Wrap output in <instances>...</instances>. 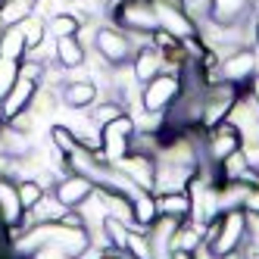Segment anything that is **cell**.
<instances>
[{"instance_id": "1", "label": "cell", "mask_w": 259, "mask_h": 259, "mask_svg": "<svg viewBox=\"0 0 259 259\" xmlns=\"http://www.w3.org/2000/svg\"><path fill=\"white\" fill-rule=\"evenodd\" d=\"M250 237V215L244 209H225L203 228V250L212 256L240 253Z\"/></svg>"}, {"instance_id": "2", "label": "cell", "mask_w": 259, "mask_h": 259, "mask_svg": "<svg viewBox=\"0 0 259 259\" xmlns=\"http://www.w3.org/2000/svg\"><path fill=\"white\" fill-rule=\"evenodd\" d=\"M181 97V69H162L147 84H141V109L147 116H165Z\"/></svg>"}, {"instance_id": "3", "label": "cell", "mask_w": 259, "mask_h": 259, "mask_svg": "<svg viewBox=\"0 0 259 259\" xmlns=\"http://www.w3.org/2000/svg\"><path fill=\"white\" fill-rule=\"evenodd\" d=\"M91 50L97 53V57L106 63V66H132V57H135V47H132V38L116 28V25H97L94 34H91Z\"/></svg>"}, {"instance_id": "4", "label": "cell", "mask_w": 259, "mask_h": 259, "mask_svg": "<svg viewBox=\"0 0 259 259\" xmlns=\"http://www.w3.org/2000/svg\"><path fill=\"white\" fill-rule=\"evenodd\" d=\"M109 19H113L116 28L128 34H153L159 28L150 0H116L109 7Z\"/></svg>"}, {"instance_id": "5", "label": "cell", "mask_w": 259, "mask_h": 259, "mask_svg": "<svg viewBox=\"0 0 259 259\" xmlns=\"http://www.w3.org/2000/svg\"><path fill=\"white\" fill-rule=\"evenodd\" d=\"M259 69V57L256 50L250 47H240L234 53H228V57H219V63L212 66V72H206L209 81H228V84H237L244 88Z\"/></svg>"}, {"instance_id": "6", "label": "cell", "mask_w": 259, "mask_h": 259, "mask_svg": "<svg viewBox=\"0 0 259 259\" xmlns=\"http://www.w3.org/2000/svg\"><path fill=\"white\" fill-rule=\"evenodd\" d=\"M240 97V88L237 84H228V81H209L206 91H203V119H200V128L206 132V128L225 122L228 113L234 109Z\"/></svg>"}, {"instance_id": "7", "label": "cell", "mask_w": 259, "mask_h": 259, "mask_svg": "<svg viewBox=\"0 0 259 259\" xmlns=\"http://www.w3.org/2000/svg\"><path fill=\"white\" fill-rule=\"evenodd\" d=\"M138 132V122L132 113L113 119L109 125L100 128V156L106 162H119L125 153H132V138Z\"/></svg>"}, {"instance_id": "8", "label": "cell", "mask_w": 259, "mask_h": 259, "mask_svg": "<svg viewBox=\"0 0 259 259\" xmlns=\"http://www.w3.org/2000/svg\"><path fill=\"white\" fill-rule=\"evenodd\" d=\"M244 147V141H240V132L225 119V122H219L212 128H206V141H203V159L219 165L225 156H231L234 150H240Z\"/></svg>"}, {"instance_id": "9", "label": "cell", "mask_w": 259, "mask_h": 259, "mask_svg": "<svg viewBox=\"0 0 259 259\" xmlns=\"http://www.w3.org/2000/svg\"><path fill=\"white\" fill-rule=\"evenodd\" d=\"M94 191H97V184L91 181V178H84V175H78V172H63L57 181H53V197H57L66 209H78L84 200H91L94 197Z\"/></svg>"}, {"instance_id": "10", "label": "cell", "mask_w": 259, "mask_h": 259, "mask_svg": "<svg viewBox=\"0 0 259 259\" xmlns=\"http://www.w3.org/2000/svg\"><path fill=\"white\" fill-rule=\"evenodd\" d=\"M153 194H172V191H188V184L194 178V165H181V162H165L153 159Z\"/></svg>"}, {"instance_id": "11", "label": "cell", "mask_w": 259, "mask_h": 259, "mask_svg": "<svg viewBox=\"0 0 259 259\" xmlns=\"http://www.w3.org/2000/svg\"><path fill=\"white\" fill-rule=\"evenodd\" d=\"M113 165H116V169H122L128 178H132L135 188L153 194V169H156V162H153L150 153H138V150H132V153H125V156H122L119 162H113Z\"/></svg>"}, {"instance_id": "12", "label": "cell", "mask_w": 259, "mask_h": 259, "mask_svg": "<svg viewBox=\"0 0 259 259\" xmlns=\"http://www.w3.org/2000/svg\"><path fill=\"white\" fill-rule=\"evenodd\" d=\"M34 94H38V81H31V78L19 75V78L13 81V88L7 91V97L0 100V119L10 122L13 116H19L22 109H28V106H31Z\"/></svg>"}, {"instance_id": "13", "label": "cell", "mask_w": 259, "mask_h": 259, "mask_svg": "<svg viewBox=\"0 0 259 259\" xmlns=\"http://www.w3.org/2000/svg\"><path fill=\"white\" fill-rule=\"evenodd\" d=\"M60 100L66 109H91L100 100V88L91 78H66L60 88Z\"/></svg>"}, {"instance_id": "14", "label": "cell", "mask_w": 259, "mask_h": 259, "mask_svg": "<svg viewBox=\"0 0 259 259\" xmlns=\"http://www.w3.org/2000/svg\"><path fill=\"white\" fill-rule=\"evenodd\" d=\"M22 203H19V191H16V181L0 175V222L7 225V231H16L22 225Z\"/></svg>"}, {"instance_id": "15", "label": "cell", "mask_w": 259, "mask_h": 259, "mask_svg": "<svg viewBox=\"0 0 259 259\" xmlns=\"http://www.w3.org/2000/svg\"><path fill=\"white\" fill-rule=\"evenodd\" d=\"M162 69H169L165 66V57L150 44V47H144V50H135V57H132V75L138 84H147L153 75H159Z\"/></svg>"}, {"instance_id": "16", "label": "cell", "mask_w": 259, "mask_h": 259, "mask_svg": "<svg viewBox=\"0 0 259 259\" xmlns=\"http://www.w3.org/2000/svg\"><path fill=\"white\" fill-rule=\"evenodd\" d=\"M250 13H253V0H212L209 4V19L219 25H234Z\"/></svg>"}, {"instance_id": "17", "label": "cell", "mask_w": 259, "mask_h": 259, "mask_svg": "<svg viewBox=\"0 0 259 259\" xmlns=\"http://www.w3.org/2000/svg\"><path fill=\"white\" fill-rule=\"evenodd\" d=\"M66 206L53 197V194H44L34 206L22 215V225H41V222H60V219H66Z\"/></svg>"}, {"instance_id": "18", "label": "cell", "mask_w": 259, "mask_h": 259, "mask_svg": "<svg viewBox=\"0 0 259 259\" xmlns=\"http://www.w3.org/2000/svg\"><path fill=\"white\" fill-rule=\"evenodd\" d=\"M88 63V44L78 38H60L57 41V66H63L66 72L72 69H81Z\"/></svg>"}, {"instance_id": "19", "label": "cell", "mask_w": 259, "mask_h": 259, "mask_svg": "<svg viewBox=\"0 0 259 259\" xmlns=\"http://www.w3.org/2000/svg\"><path fill=\"white\" fill-rule=\"evenodd\" d=\"M84 19L78 13H69V10H60V13H53L50 19H47V34L53 41H60V38H75V34L81 31Z\"/></svg>"}, {"instance_id": "20", "label": "cell", "mask_w": 259, "mask_h": 259, "mask_svg": "<svg viewBox=\"0 0 259 259\" xmlns=\"http://www.w3.org/2000/svg\"><path fill=\"white\" fill-rule=\"evenodd\" d=\"M156 209L159 215H169L175 222H184L191 215V200L188 191H172V194H156Z\"/></svg>"}, {"instance_id": "21", "label": "cell", "mask_w": 259, "mask_h": 259, "mask_svg": "<svg viewBox=\"0 0 259 259\" xmlns=\"http://www.w3.org/2000/svg\"><path fill=\"white\" fill-rule=\"evenodd\" d=\"M84 113H88V119L94 122L97 128H103V125H109L113 119L125 116V113H128V106H125L122 100H116V97H100L91 109H84Z\"/></svg>"}, {"instance_id": "22", "label": "cell", "mask_w": 259, "mask_h": 259, "mask_svg": "<svg viewBox=\"0 0 259 259\" xmlns=\"http://www.w3.org/2000/svg\"><path fill=\"white\" fill-rule=\"evenodd\" d=\"M156 215H159V209H156V194L141 191V194L132 197V222H135L141 231H147V225H150Z\"/></svg>"}, {"instance_id": "23", "label": "cell", "mask_w": 259, "mask_h": 259, "mask_svg": "<svg viewBox=\"0 0 259 259\" xmlns=\"http://www.w3.org/2000/svg\"><path fill=\"white\" fill-rule=\"evenodd\" d=\"M38 10V0H0V25H19Z\"/></svg>"}, {"instance_id": "24", "label": "cell", "mask_w": 259, "mask_h": 259, "mask_svg": "<svg viewBox=\"0 0 259 259\" xmlns=\"http://www.w3.org/2000/svg\"><path fill=\"white\" fill-rule=\"evenodd\" d=\"M25 53H28V47H25V38H22L19 25H7L4 38H0V60L19 63V60H25Z\"/></svg>"}, {"instance_id": "25", "label": "cell", "mask_w": 259, "mask_h": 259, "mask_svg": "<svg viewBox=\"0 0 259 259\" xmlns=\"http://www.w3.org/2000/svg\"><path fill=\"white\" fill-rule=\"evenodd\" d=\"M47 141H50L53 147H57V153H60L63 159H69V156H72V153H75L78 147H81V144H78V138H75V132H72L69 125H53Z\"/></svg>"}, {"instance_id": "26", "label": "cell", "mask_w": 259, "mask_h": 259, "mask_svg": "<svg viewBox=\"0 0 259 259\" xmlns=\"http://www.w3.org/2000/svg\"><path fill=\"white\" fill-rule=\"evenodd\" d=\"M19 31H22V38H25V47L34 50V47H38V44L47 38V19H41L38 13H31L28 19L19 22Z\"/></svg>"}, {"instance_id": "27", "label": "cell", "mask_w": 259, "mask_h": 259, "mask_svg": "<svg viewBox=\"0 0 259 259\" xmlns=\"http://www.w3.org/2000/svg\"><path fill=\"white\" fill-rule=\"evenodd\" d=\"M16 191H19V203H22V209L28 212L34 203H38L44 194H47V184L38 181V178H19L16 181Z\"/></svg>"}, {"instance_id": "28", "label": "cell", "mask_w": 259, "mask_h": 259, "mask_svg": "<svg viewBox=\"0 0 259 259\" xmlns=\"http://www.w3.org/2000/svg\"><path fill=\"white\" fill-rule=\"evenodd\" d=\"M125 256H128V259H153L150 244H147V234H144V231H132V228H128V237H125Z\"/></svg>"}, {"instance_id": "29", "label": "cell", "mask_w": 259, "mask_h": 259, "mask_svg": "<svg viewBox=\"0 0 259 259\" xmlns=\"http://www.w3.org/2000/svg\"><path fill=\"white\" fill-rule=\"evenodd\" d=\"M16 78H19V63H13V60H0V100L7 97V91L13 88Z\"/></svg>"}, {"instance_id": "30", "label": "cell", "mask_w": 259, "mask_h": 259, "mask_svg": "<svg viewBox=\"0 0 259 259\" xmlns=\"http://www.w3.org/2000/svg\"><path fill=\"white\" fill-rule=\"evenodd\" d=\"M240 209H244L247 215H259V188H250V191H247L244 206H240Z\"/></svg>"}, {"instance_id": "31", "label": "cell", "mask_w": 259, "mask_h": 259, "mask_svg": "<svg viewBox=\"0 0 259 259\" xmlns=\"http://www.w3.org/2000/svg\"><path fill=\"white\" fill-rule=\"evenodd\" d=\"M247 97L259 103V72H256V75H253V78L247 81Z\"/></svg>"}, {"instance_id": "32", "label": "cell", "mask_w": 259, "mask_h": 259, "mask_svg": "<svg viewBox=\"0 0 259 259\" xmlns=\"http://www.w3.org/2000/svg\"><path fill=\"white\" fill-rule=\"evenodd\" d=\"M172 259H197V253H191V250H172Z\"/></svg>"}, {"instance_id": "33", "label": "cell", "mask_w": 259, "mask_h": 259, "mask_svg": "<svg viewBox=\"0 0 259 259\" xmlns=\"http://www.w3.org/2000/svg\"><path fill=\"white\" fill-rule=\"evenodd\" d=\"M103 259H128V256H125V253H116V250H106Z\"/></svg>"}, {"instance_id": "34", "label": "cell", "mask_w": 259, "mask_h": 259, "mask_svg": "<svg viewBox=\"0 0 259 259\" xmlns=\"http://www.w3.org/2000/svg\"><path fill=\"white\" fill-rule=\"evenodd\" d=\"M253 188H259V159L253 162Z\"/></svg>"}, {"instance_id": "35", "label": "cell", "mask_w": 259, "mask_h": 259, "mask_svg": "<svg viewBox=\"0 0 259 259\" xmlns=\"http://www.w3.org/2000/svg\"><path fill=\"white\" fill-rule=\"evenodd\" d=\"M253 47H256V57H259V19H256V38H253Z\"/></svg>"}, {"instance_id": "36", "label": "cell", "mask_w": 259, "mask_h": 259, "mask_svg": "<svg viewBox=\"0 0 259 259\" xmlns=\"http://www.w3.org/2000/svg\"><path fill=\"white\" fill-rule=\"evenodd\" d=\"M4 31H7V25H0V38H4Z\"/></svg>"}, {"instance_id": "37", "label": "cell", "mask_w": 259, "mask_h": 259, "mask_svg": "<svg viewBox=\"0 0 259 259\" xmlns=\"http://www.w3.org/2000/svg\"><path fill=\"white\" fill-rule=\"evenodd\" d=\"M4 125H7V122H4V119H0V132H4Z\"/></svg>"}, {"instance_id": "38", "label": "cell", "mask_w": 259, "mask_h": 259, "mask_svg": "<svg viewBox=\"0 0 259 259\" xmlns=\"http://www.w3.org/2000/svg\"><path fill=\"white\" fill-rule=\"evenodd\" d=\"M66 4H75V0H66Z\"/></svg>"}]
</instances>
